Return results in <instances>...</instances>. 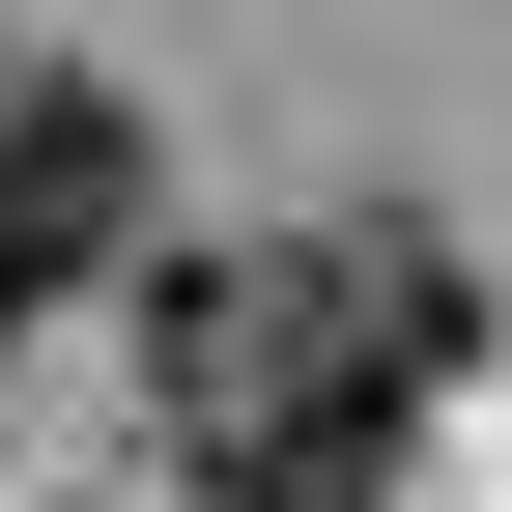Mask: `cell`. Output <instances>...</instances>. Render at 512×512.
Instances as JSON below:
<instances>
[{"label":"cell","mask_w":512,"mask_h":512,"mask_svg":"<svg viewBox=\"0 0 512 512\" xmlns=\"http://www.w3.org/2000/svg\"><path fill=\"white\" fill-rule=\"evenodd\" d=\"M200 512H228V484H200Z\"/></svg>","instance_id":"277c9868"},{"label":"cell","mask_w":512,"mask_h":512,"mask_svg":"<svg viewBox=\"0 0 512 512\" xmlns=\"http://www.w3.org/2000/svg\"><path fill=\"white\" fill-rule=\"evenodd\" d=\"M143 114L114 86H29V57H0V313H57V285H114V256H143Z\"/></svg>","instance_id":"7a4b0ae2"},{"label":"cell","mask_w":512,"mask_h":512,"mask_svg":"<svg viewBox=\"0 0 512 512\" xmlns=\"http://www.w3.org/2000/svg\"><path fill=\"white\" fill-rule=\"evenodd\" d=\"M456 370H484V256L427 200L256 228V256H143V399H171V456L228 512H399Z\"/></svg>","instance_id":"6da1fadb"},{"label":"cell","mask_w":512,"mask_h":512,"mask_svg":"<svg viewBox=\"0 0 512 512\" xmlns=\"http://www.w3.org/2000/svg\"><path fill=\"white\" fill-rule=\"evenodd\" d=\"M0 342H29V313H0Z\"/></svg>","instance_id":"3957f363"}]
</instances>
